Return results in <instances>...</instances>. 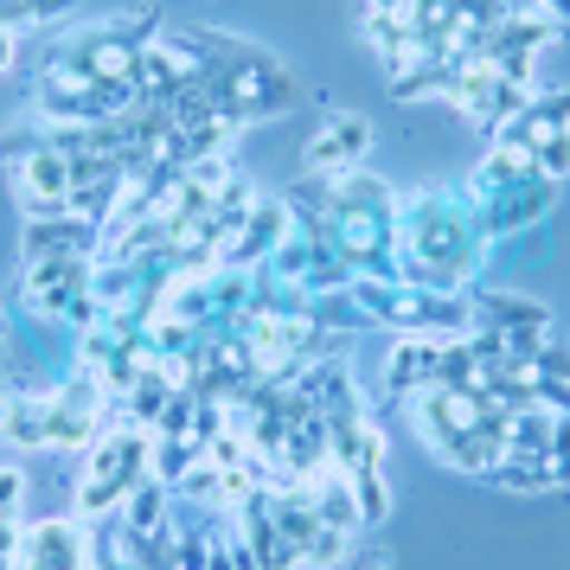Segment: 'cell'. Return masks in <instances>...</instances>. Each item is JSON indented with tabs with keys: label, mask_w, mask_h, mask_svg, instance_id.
Returning a JSON list of instances; mask_svg holds the SVG:
<instances>
[{
	"label": "cell",
	"mask_w": 570,
	"mask_h": 570,
	"mask_svg": "<svg viewBox=\"0 0 570 570\" xmlns=\"http://www.w3.org/2000/svg\"><path fill=\"white\" fill-rule=\"evenodd\" d=\"M104 232L83 225L78 212H52V218H27V263H52V257H97Z\"/></svg>",
	"instance_id": "cell-8"
},
{
	"label": "cell",
	"mask_w": 570,
	"mask_h": 570,
	"mask_svg": "<svg viewBox=\"0 0 570 570\" xmlns=\"http://www.w3.org/2000/svg\"><path fill=\"white\" fill-rule=\"evenodd\" d=\"M199 46H206V104L218 122L232 129H250V122H276L283 109H295V71L276 65L263 46H244V39H225L218 27H199Z\"/></svg>",
	"instance_id": "cell-2"
},
{
	"label": "cell",
	"mask_w": 570,
	"mask_h": 570,
	"mask_svg": "<svg viewBox=\"0 0 570 570\" xmlns=\"http://www.w3.org/2000/svg\"><path fill=\"white\" fill-rule=\"evenodd\" d=\"M148 449H155V430H141V423L97 430V442L78 449V519L116 513V507L148 481Z\"/></svg>",
	"instance_id": "cell-3"
},
{
	"label": "cell",
	"mask_w": 570,
	"mask_h": 570,
	"mask_svg": "<svg viewBox=\"0 0 570 570\" xmlns=\"http://www.w3.org/2000/svg\"><path fill=\"white\" fill-rule=\"evenodd\" d=\"M13 372V346H7V334H0V379Z\"/></svg>",
	"instance_id": "cell-13"
},
{
	"label": "cell",
	"mask_w": 570,
	"mask_h": 570,
	"mask_svg": "<svg viewBox=\"0 0 570 570\" xmlns=\"http://www.w3.org/2000/svg\"><path fill=\"white\" fill-rule=\"evenodd\" d=\"M13 65H20V32H7V27H0V78H7Z\"/></svg>",
	"instance_id": "cell-11"
},
{
	"label": "cell",
	"mask_w": 570,
	"mask_h": 570,
	"mask_svg": "<svg viewBox=\"0 0 570 570\" xmlns=\"http://www.w3.org/2000/svg\"><path fill=\"white\" fill-rule=\"evenodd\" d=\"M365 13H411V0H365Z\"/></svg>",
	"instance_id": "cell-12"
},
{
	"label": "cell",
	"mask_w": 570,
	"mask_h": 570,
	"mask_svg": "<svg viewBox=\"0 0 570 570\" xmlns=\"http://www.w3.org/2000/svg\"><path fill=\"white\" fill-rule=\"evenodd\" d=\"M0 160H7V180H13V199L27 206V218L71 212V199H78V160L58 148L52 129L7 141V148H0Z\"/></svg>",
	"instance_id": "cell-4"
},
{
	"label": "cell",
	"mask_w": 570,
	"mask_h": 570,
	"mask_svg": "<svg viewBox=\"0 0 570 570\" xmlns=\"http://www.w3.org/2000/svg\"><path fill=\"white\" fill-rule=\"evenodd\" d=\"M365 155H372V122L346 109V116H327L321 135H308L302 167H308V180H340V174H360Z\"/></svg>",
	"instance_id": "cell-6"
},
{
	"label": "cell",
	"mask_w": 570,
	"mask_h": 570,
	"mask_svg": "<svg viewBox=\"0 0 570 570\" xmlns=\"http://www.w3.org/2000/svg\"><path fill=\"white\" fill-rule=\"evenodd\" d=\"M20 570H97L90 519H78V513L32 519L27 532H20Z\"/></svg>",
	"instance_id": "cell-5"
},
{
	"label": "cell",
	"mask_w": 570,
	"mask_h": 570,
	"mask_svg": "<svg viewBox=\"0 0 570 570\" xmlns=\"http://www.w3.org/2000/svg\"><path fill=\"white\" fill-rule=\"evenodd\" d=\"M532 160H539V174H544V180H558V186H564V180H570V129L544 135L539 148H532Z\"/></svg>",
	"instance_id": "cell-10"
},
{
	"label": "cell",
	"mask_w": 570,
	"mask_h": 570,
	"mask_svg": "<svg viewBox=\"0 0 570 570\" xmlns=\"http://www.w3.org/2000/svg\"><path fill=\"white\" fill-rule=\"evenodd\" d=\"M397 257H404V283L462 295L493 263V244L481 232V212H474L468 193L416 186V193H397Z\"/></svg>",
	"instance_id": "cell-1"
},
{
	"label": "cell",
	"mask_w": 570,
	"mask_h": 570,
	"mask_svg": "<svg viewBox=\"0 0 570 570\" xmlns=\"http://www.w3.org/2000/svg\"><path fill=\"white\" fill-rule=\"evenodd\" d=\"M436 372H442V334H391V353H385L391 397H411V391L436 385Z\"/></svg>",
	"instance_id": "cell-7"
},
{
	"label": "cell",
	"mask_w": 570,
	"mask_h": 570,
	"mask_svg": "<svg viewBox=\"0 0 570 570\" xmlns=\"http://www.w3.org/2000/svg\"><path fill=\"white\" fill-rule=\"evenodd\" d=\"M558 129H570V90H558V97H539V90H532V104H525V109L513 116V122L500 129V141L539 148L544 135H558Z\"/></svg>",
	"instance_id": "cell-9"
}]
</instances>
